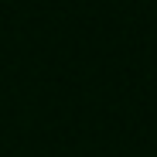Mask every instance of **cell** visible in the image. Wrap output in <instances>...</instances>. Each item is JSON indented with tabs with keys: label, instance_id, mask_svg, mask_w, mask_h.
Returning a JSON list of instances; mask_svg holds the SVG:
<instances>
[]
</instances>
